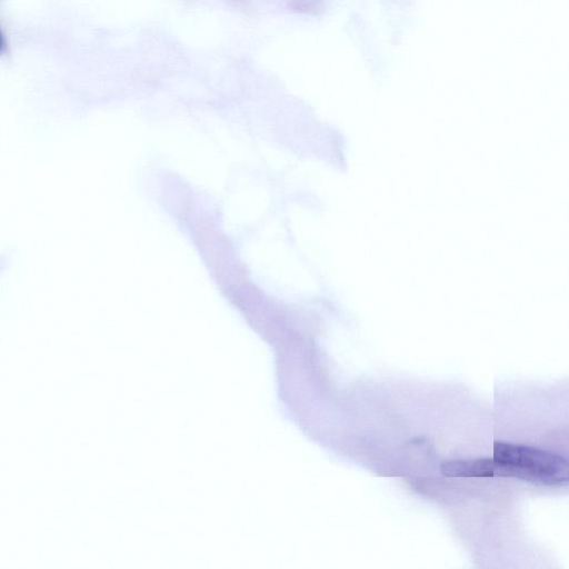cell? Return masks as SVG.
Returning a JSON list of instances; mask_svg holds the SVG:
<instances>
[{
	"mask_svg": "<svg viewBox=\"0 0 569 569\" xmlns=\"http://www.w3.org/2000/svg\"><path fill=\"white\" fill-rule=\"evenodd\" d=\"M492 460L495 475L547 486H565L569 480L567 459L537 447L496 441Z\"/></svg>",
	"mask_w": 569,
	"mask_h": 569,
	"instance_id": "obj_1",
	"label": "cell"
},
{
	"mask_svg": "<svg viewBox=\"0 0 569 569\" xmlns=\"http://www.w3.org/2000/svg\"><path fill=\"white\" fill-rule=\"evenodd\" d=\"M440 470L448 477H492L495 462L492 458L451 460L443 462Z\"/></svg>",
	"mask_w": 569,
	"mask_h": 569,
	"instance_id": "obj_2",
	"label": "cell"
},
{
	"mask_svg": "<svg viewBox=\"0 0 569 569\" xmlns=\"http://www.w3.org/2000/svg\"><path fill=\"white\" fill-rule=\"evenodd\" d=\"M3 48H4V39H3V36H2V33L0 31V52H2Z\"/></svg>",
	"mask_w": 569,
	"mask_h": 569,
	"instance_id": "obj_3",
	"label": "cell"
}]
</instances>
